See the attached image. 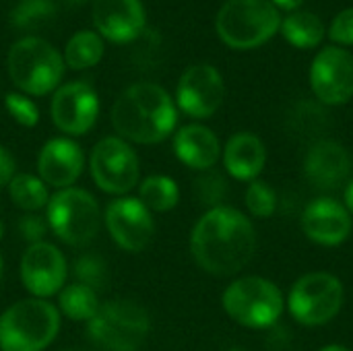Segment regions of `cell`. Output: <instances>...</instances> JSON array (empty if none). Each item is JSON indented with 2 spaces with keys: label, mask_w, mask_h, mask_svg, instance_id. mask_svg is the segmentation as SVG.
Returning a JSON list of instances; mask_svg holds the SVG:
<instances>
[{
  "label": "cell",
  "mask_w": 353,
  "mask_h": 351,
  "mask_svg": "<svg viewBox=\"0 0 353 351\" xmlns=\"http://www.w3.org/2000/svg\"><path fill=\"white\" fill-rule=\"evenodd\" d=\"M190 250L201 269L213 275H234L254 257L256 234L246 215L232 207L209 209L192 230Z\"/></svg>",
  "instance_id": "obj_1"
},
{
  "label": "cell",
  "mask_w": 353,
  "mask_h": 351,
  "mask_svg": "<svg viewBox=\"0 0 353 351\" xmlns=\"http://www.w3.org/2000/svg\"><path fill=\"white\" fill-rule=\"evenodd\" d=\"M178 114L172 97L153 83H137L122 91L112 108L114 128L128 141L153 145L172 134Z\"/></svg>",
  "instance_id": "obj_2"
},
{
  "label": "cell",
  "mask_w": 353,
  "mask_h": 351,
  "mask_svg": "<svg viewBox=\"0 0 353 351\" xmlns=\"http://www.w3.org/2000/svg\"><path fill=\"white\" fill-rule=\"evenodd\" d=\"M215 25L223 43L234 50H252L279 31L281 17L271 0H228Z\"/></svg>",
  "instance_id": "obj_3"
},
{
  "label": "cell",
  "mask_w": 353,
  "mask_h": 351,
  "mask_svg": "<svg viewBox=\"0 0 353 351\" xmlns=\"http://www.w3.org/2000/svg\"><path fill=\"white\" fill-rule=\"evenodd\" d=\"M60 329L58 310L43 300H23L0 317V348L4 351L46 350Z\"/></svg>",
  "instance_id": "obj_4"
},
{
  "label": "cell",
  "mask_w": 353,
  "mask_h": 351,
  "mask_svg": "<svg viewBox=\"0 0 353 351\" xmlns=\"http://www.w3.org/2000/svg\"><path fill=\"white\" fill-rule=\"evenodd\" d=\"M151 329L149 314L130 300H112L99 306L89 321V337L103 351H137Z\"/></svg>",
  "instance_id": "obj_5"
},
{
  "label": "cell",
  "mask_w": 353,
  "mask_h": 351,
  "mask_svg": "<svg viewBox=\"0 0 353 351\" xmlns=\"http://www.w3.org/2000/svg\"><path fill=\"white\" fill-rule=\"evenodd\" d=\"M228 317L248 329H267L279 321L285 308L281 290L265 277H242L223 292Z\"/></svg>",
  "instance_id": "obj_6"
},
{
  "label": "cell",
  "mask_w": 353,
  "mask_h": 351,
  "mask_svg": "<svg viewBox=\"0 0 353 351\" xmlns=\"http://www.w3.org/2000/svg\"><path fill=\"white\" fill-rule=\"evenodd\" d=\"M8 72L25 93L46 95L60 83L64 58L46 39L25 37L8 52Z\"/></svg>",
  "instance_id": "obj_7"
},
{
  "label": "cell",
  "mask_w": 353,
  "mask_h": 351,
  "mask_svg": "<svg viewBox=\"0 0 353 351\" xmlns=\"http://www.w3.org/2000/svg\"><path fill=\"white\" fill-rule=\"evenodd\" d=\"M343 285L331 273L302 275L290 290L288 306L292 317L306 327H321L331 323L343 306Z\"/></svg>",
  "instance_id": "obj_8"
},
{
  "label": "cell",
  "mask_w": 353,
  "mask_h": 351,
  "mask_svg": "<svg viewBox=\"0 0 353 351\" xmlns=\"http://www.w3.org/2000/svg\"><path fill=\"white\" fill-rule=\"evenodd\" d=\"M48 225L70 246L89 244L99 232V205L81 188H64L48 205Z\"/></svg>",
  "instance_id": "obj_9"
},
{
  "label": "cell",
  "mask_w": 353,
  "mask_h": 351,
  "mask_svg": "<svg viewBox=\"0 0 353 351\" xmlns=\"http://www.w3.org/2000/svg\"><path fill=\"white\" fill-rule=\"evenodd\" d=\"M91 174L101 190L124 194L139 180V159L122 139L108 137L91 153Z\"/></svg>",
  "instance_id": "obj_10"
},
{
  "label": "cell",
  "mask_w": 353,
  "mask_h": 351,
  "mask_svg": "<svg viewBox=\"0 0 353 351\" xmlns=\"http://www.w3.org/2000/svg\"><path fill=\"white\" fill-rule=\"evenodd\" d=\"M310 85L325 106H341L353 97V56L337 46L323 48L310 68Z\"/></svg>",
  "instance_id": "obj_11"
},
{
  "label": "cell",
  "mask_w": 353,
  "mask_h": 351,
  "mask_svg": "<svg viewBox=\"0 0 353 351\" xmlns=\"http://www.w3.org/2000/svg\"><path fill=\"white\" fill-rule=\"evenodd\" d=\"M223 95H225L223 79L219 70L211 64L190 66L182 74L176 91L180 110L192 118L213 116L223 103Z\"/></svg>",
  "instance_id": "obj_12"
},
{
  "label": "cell",
  "mask_w": 353,
  "mask_h": 351,
  "mask_svg": "<svg viewBox=\"0 0 353 351\" xmlns=\"http://www.w3.org/2000/svg\"><path fill=\"white\" fill-rule=\"evenodd\" d=\"M105 225L114 242L128 252H141L153 238L151 213L137 199H118L110 203Z\"/></svg>",
  "instance_id": "obj_13"
},
{
  "label": "cell",
  "mask_w": 353,
  "mask_h": 351,
  "mask_svg": "<svg viewBox=\"0 0 353 351\" xmlns=\"http://www.w3.org/2000/svg\"><path fill=\"white\" fill-rule=\"evenodd\" d=\"M99 112V101L95 91L81 81L62 85L52 99V118L54 124L66 134L87 132Z\"/></svg>",
  "instance_id": "obj_14"
},
{
  "label": "cell",
  "mask_w": 353,
  "mask_h": 351,
  "mask_svg": "<svg viewBox=\"0 0 353 351\" xmlns=\"http://www.w3.org/2000/svg\"><path fill=\"white\" fill-rule=\"evenodd\" d=\"M21 277L33 296L48 298L62 288L66 279V261L62 252L48 242L31 244L21 261Z\"/></svg>",
  "instance_id": "obj_15"
},
{
  "label": "cell",
  "mask_w": 353,
  "mask_h": 351,
  "mask_svg": "<svg viewBox=\"0 0 353 351\" xmlns=\"http://www.w3.org/2000/svg\"><path fill=\"white\" fill-rule=\"evenodd\" d=\"M353 221L345 205L335 199L312 201L302 215L304 234L321 246H339L352 234Z\"/></svg>",
  "instance_id": "obj_16"
},
{
  "label": "cell",
  "mask_w": 353,
  "mask_h": 351,
  "mask_svg": "<svg viewBox=\"0 0 353 351\" xmlns=\"http://www.w3.org/2000/svg\"><path fill=\"white\" fill-rule=\"evenodd\" d=\"M352 172V157L347 149L335 141H316L304 157L306 178L323 190H333L347 182Z\"/></svg>",
  "instance_id": "obj_17"
},
{
  "label": "cell",
  "mask_w": 353,
  "mask_h": 351,
  "mask_svg": "<svg viewBox=\"0 0 353 351\" xmlns=\"http://www.w3.org/2000/svg\"><path fill=\"white\" fill-rule=\"evenodd\" d=\"M93 23L103 37L124 43L143 31L145 8L141 0H95Z\"/></svg>",
  "instance_id": "obj_18"
},
{
  "label": "cell",
  "mask_w": 353,
  "mask_h": 351,
  "mask_svg": "<svg viewBox=\"0 0 353 351\" xmlns=\"http://www.w3.org/2000/svg\"><path fill=\"white\" fill-rule=\"evenodd\" d=\"M83 163L85 157L81 147L68 139L48 141L37 159L41 182L56 188H68L70 184H74L83 172Z\"/></svg>",
  "instance_id": "obj_19"
},
{
  "label": "cell",
  "mask_w": 353,
  "mask_h": 351,
  "mask_svg": "<svg viewBox=\"0 0 353 351\" xmlns=\"http://www.w3.org/2000/svg\"><path fill=\"white\" fill-rule=\"evenodd\" d=\"M174 151L182 163L205 172L217 163L221 147L213 130L201 124H188L178 130L174 139Z\"/></svg>",
  "instance_id": "obj_20"
},
{
  "label": "cell",
  "mask_w": 353,
  "mask_h": 351,
  "mask_svg": "<svg viewBox=\"0 0 353 351\" xmlns=\"http://www.w3.org/2000/svg\"><path fill=\"white\" fill-rule=\"evenodd\" d=\"M267 161V151L263 141L252 132H238L234 134L223 151L225 170L244 182H252L259 178Z\"/></svg>",
  "instance_id": "obj_21"
},
{
  "label": "cell",
  "mask_w": 353,
  "mask_h": 351,
  "mask_svg": "<svg viewBox=\"0 0 353 351\" xmlns=\"http://www.w3.org/2000/svg\"><path fill=\"white\" fill-rule=\"evenodd\" d=\"M279 29H281L283 37L292 46L302 48V50L316 48L323 41V37H325L323 21L314 12H308V10H294V12H290L281 21Z\"/></svg>",
  "instance_id": "obj_22"
},
{
  "label": "cell",
  "mask_w": 353,
  "mask_h": 351,
  "mask_svg": "<svg viewBox=\"0 0 353 351\" xmlns=\"http://www.w3.org/2000/svg\"><path fill=\"white\" fill-rule=\"evenodd\" d=\"M101 56H103V41L93 31H79L77 35L70 37L64 50V62L74 70L95 66L101 60Z\"/></svg>",
  "instance_id": "obj_23"
},
{
  "label": "cell",
  "mask_w": 353,
  "mask_h": 351,
  "mask_svg": "<svg viewBox=\"0 0 353 351\" xmlns=\"http://www.w3.org/2000/svg\"><path fill=\"white\" fill-rule=\"evenodd\" d=\"M60 310L72 321H91L99 310L97 294L83 283H72L60 294Z\"/></svg>",
  "instance_id": "obj_24"
},
{
  "label": "cell",
  "mask_w": 353,
  "mask_h": 351,
  "mask_svg": "<svg viewBox=\"0 0 353 351\" xmlns=\"http://www.w3.org/2000/svg\"><path fill=\"white\" fill-rule=\"evenodd\" d=\"M141 203L151 211H170L178 205V186L168 176H151L141 184Z\"/></svg>",
  "instance_id": "obj_25"
},
{
  "label": "cell",
  "mask_w": 353,
  "mask_h": 351,
  "mask_svg": "<svg viewBox=\"0 0 353 351\" xmlns=\"http://www.w3.org/2000/svg\"><path fill=\"white\" fill-rule=\"evenodd\" d=\"M8 186H10L12 203L25 211H37L48 203L46 184L31 174H17Z\"/></svg>",
  "instance_id": "obj_26"
},
{
  "label": "cell",
  "mask_w": 353,
  "mask_h": 351,
  "mask_svg": "<svg viewBox=\"0 0 353 351\" xmlns=\"http://www.w3.org/2000/svg\"><path fill=\"white\" fill-rule=\"evenodd\" d=\"M246 207L248 211L259 217V219H267L275 213V207H277V194L275 190L263 182V180H252L246 188Z\"/></svg>",
  "instance_id": "obj_27"
},
{
  "label": "cell",
  "mask_w": 353,
  "mask_h": 351,
  "mask_svg": "<svg viewBox=\"0 0 353 351\" xmlns=\"http://www.w3.org/2000/svg\"><path fill=\"white\" fill-rule=\"evenodd\" d=\"M74 275L79 279V283L95 290H103L108 283V267L105 261L99 259L97 254H83L81 259H77L74 263Z\"/></svg>",
  "instance_id": "obj_28"
},
{
  "label": "cell",
  "mask_w": 353,
  "mask_h": 351,
  "mask_svg": "<svg viewBox=\"0 0 353 351\" xmlns=\"http://www.w3.org/2000/svg\"><path fill=\"white\" fill-rule=\"evenodd\" d=\"M52 12H54L52 0H21L12 10L10 21L19 29H29L46 21Z\"/></svg>",
  "instance_id": "obj_29"
},
{
  "label": "cell",
  "mask_w": 353,
  "mask_h": 351,
  "mask_svg": "<svg viewBox=\"0 0 353 351\" xmlns=\"http://www.w3.org/2000/svg\"><path fill=\"white\" fill-rule=\"evenodd\" d=\"M225 192H228L225 180L217 172L205 170V174H201L194 180V194H196L199 203H203V205H209L213 209L219 207V203L225 197Z\"/></svg>",
  "instance_id": "obj_30"
},
{
  "label": "cell",
  "mask_w": 353,
  "mask_h": 351,
  "mask_svg": "<svg viewBox=\"0 0 353 351\" xmlns=\"http://www.w3.org/2000/svg\"><path fill=\"white\" fill-rule=\"evenodd\" d=\"M4 101H6L8 114H10L19 124L27 126V128H31V126L37 124L39 112H37V106H35L31 99H27V97H23V95H19V93H8Z\"/></svg>",
  "instance_id": "obj_31"
},
{
  "label": "cell",
  "mask_w": 353,
  "mask_h": 351,
  "mask_svg": "<svg viewBox=\"0 0 353 351\" xmlns=\"http://www.w3.org/2000/svg\"><path fill=\"white\" fill-rule=\"evenodd\" d=\"M329 35L335 43H343V46H353V8L341 10L329 29Z\"/></svg>",
  "instance_id": "obj_32"
},
{
  "label": "cell",
  "mask_w": 353,
  "mask_h": 351,
  "mask_svg": "<svg viewBox=\"0 0 353 351\" xmlns=\"http://www.w3.org/2000/svg\"><path fill=\"white\" fill-rule=\"evenodd\" d=\"M19 232L27 242L37 244V242H41V238L48 232V221H43L39 215H25L19 221Z\"/></svg>",
  "instance_id": "obj_33"
},
{
  "label": "cell",
  "mask_w": 353,
  "mask_h": 351,
  "mask_svg": "<svg viewBox=\"0 0 353 351\" xmlns=\"http://www.w3.org/2000/svg\"><path fill=\"white\" fill-rule=\"evenodd\" d=\"M12 178H14V159L4 147H0V186L10 184Z\"/></svg>",
  "instance_id": "obj_34"
},
{
  "label": "cell",
  "mask_w": 353,
  "mask_h": 351,
  "mask_svg": "<svg viewBox=\"0 0 353 351\" xmlns=\"http://www.w3.org/2000/svg\"><path fill=\"white\" fill-rule=\"evenodd\" d=\"M271 2L281 10H298L304 0H271Z\"/></svg>",
  "instance_id": "obj_35"
},
{
  "label": "cell",
  "mask_w": 353,
  "mask_h": 351,
  "mask_svg": "<svg viewBox=\"0 0 353 351\" xmlns=\"http://www.w3.org/2000/svg\"><path fill=\"white\" fill-rule=\"evenodd\" d=\"M345 209L350 211V215H353V180L345 188Z\"/></svg>",
  "instance_id": "obj_36"
},
{
  "label": "cell",
  "mask_w": 353,
  "mask_h": 351,
  "mask_svg": "<svg viewBox=\"0 0 353 351\" xmlns=\"http://www.w3.org/2000/svg\"><path fill=\"white\" fill-rule=\"evenodd\" d=\"M321 351H350L347 348H343V345H327V348H323Z\"/></svg>",
  "instance_id": "obj_37"
},
{
  "label": "cell",
  "mask_w": 353,
  "mask_h": 351,
  "mask_svg": "<svg viewBox=\"0 0 353 351\" xmlns=\"http://www.w3.org/2000/svg\"><path fill=\"white\" fill-rule=\"evenodd\" d=\"M0 277H2V259H0Z\"/></svg>",
  "instance_id": "obj_38"
},
{
  "label": "cell",
  "mask_w": 353,
  "mask_h": 351,
  "mask_svg": "<svg viewBox=\"0 0 353 351\" xmlns=\"http://www.w3.org/2000/svg\"><path fill=\"white\" fill-rule=\"evenodd\" d=\"M0 238H2V223H0Z\"/></svg>",
  "instance_id": "obj_39"
},
{
  "label": "cell",
  "mask_w": 353,
  "mask_h": 351,
  "mask_svg": "<svg viewBox=\"0 0 353 351\" xmlns=\"http://www.w3.org/2000/svg\"><path fill=\"white\" fill-rule=\"evenodd\" d=\"M70 351H79V350H70Z\"/></svg>",
  "instance_id": "obj_40"
}]
</instances>
